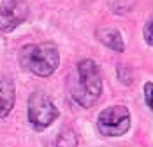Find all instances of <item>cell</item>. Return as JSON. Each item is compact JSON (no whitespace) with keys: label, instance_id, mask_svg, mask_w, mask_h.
Wrapping results in <instances>:
<instances>
[{"label":"cell","instance_id":"obj_1","mask_svg":"<svg viewBox=\"0 0 153 147\" xmlns=\"http://www.w3.org/2000/svg\"><path fill=\"white\" fill-rule=\"evenodd\" d=\"M19 61L35 75L49 77L60 65V54L53 44H28L21 49Z\"/></svg>","mask_w":153,"mask_h":147},{"label":"cell","instance_id":"obj_2","mask_svg":"<svg viewBox=\"0 0 153 147\" xmlns=\"http://www.w3.org/2000/svg\"><path fill=\"white\" fill-rule=\"evenodd\" d=\"M58 109L44 91H33L28 98V121L35 130H44L58 118Z\"/></svg>","mask_w":153,"mask_h":147},{"label":"cell","instance_id":"obj_3","mask_svg":"<svg viewBox=\"0 0 153 147\" xmlns=\"http://www.w3.org/2000/svg\"><path fill=\"white\" fill-rule=\"evenodd\" d=\"M97 128L104 137H120L130 128V112L123 105H111L97 118Z\"/></svg>","mask_w":153,"mask_h":147},{"label":"cell","instance_id":"obj_4","mask_svg":"<svg viewBox=\"0 0 153 147\" xmlns=\"http://www.w3.org/2000/svg\"><path fill=\"white\" fill-rule=\"evenodd\" d=\"M77 77L81 89L93 100H97L102 93V77L99 72V67L93 60H81L77 63Z\"/></svg>","mask_w":153,"mask_h":147},{"label":"cell","instance_id":"obj_5","mask_svg":"<svg viewBox=\"0 0 153 147\" xmlns=\"http://www.w3.org/2000/svg\"><path fill=\"white\" fill-rule=\"evenodd\" d=\"M28 18V5L23 0H5L0 5V32L9 33Z\"/></svg>","mask_w":153,"mask_h":147},{"label":"cell","instance_id":"obj_6","mask_svg":"<svg viewBox=\"0 0 153 147\" xmlns=\"http://www.w3.org/2000/svg\"><path fill=\"white\" fill-rule=\"evenodd\" d=\"M16 102V86L11 79H0V119L7 118Z\"/></svg>","mask_w":153,"mask_h":147},{"label":"cell","instance_id":"obj_7","mask_svg":"<svg viewBox=\"0 0 153 147\" xmlns=\"http://www.w3.org/2000/svg\"><path fill=\"white\" fill-rule=\"evenodd\" d=\"M97 39H99L104 46H107L109 49L116 51V53H123V51H125L123 37H122V33H120L116 28L104 26V28L97 30Z\"/></svg>","mask_w":153,"mask_h":147},{"label":"cell","instance_id":"obj_8","mask_svg":"<svg viewBox=\"0 0 153 147\" xmlns=\"http://www.w3.org/2000/svg\"><path fill=\"white\" fill-rule=\"evenodd\" d=\"M56 144H58V147H76L77 138L74 135V132H63L58 135Z\"/></svg>","mask_w":153,"mask_h":147},{"label":"cell","instance_id":"obj_9","mask_svg":"<svg viewBox=\"0 0 153 147\" xmlns=\"http://www.w3.org/2000/svg\"><path fill=\"white\" fill-rule=\"evenodd\" d=\"M144 100L148 103V107L153 110V82H146L144 84Z\"/></svg>","mask_w":153,"mask_h":147},{"label":"cell","instance_id":"obj_10","mask_svg":"<svg viewBox=\"0 0 153 147\" xmlns=\"http://www.w3.org/2000/svg\"><path fill=\"white\" fill-rule=\"evenodd\" d=\"M144 40L148 46H153V19L148 21L144 26Z\"/></svg>","mask_w":153,"mask_h":147}]
</instances>
